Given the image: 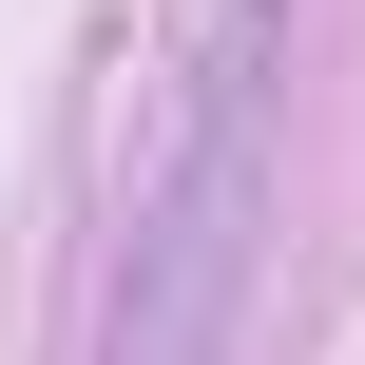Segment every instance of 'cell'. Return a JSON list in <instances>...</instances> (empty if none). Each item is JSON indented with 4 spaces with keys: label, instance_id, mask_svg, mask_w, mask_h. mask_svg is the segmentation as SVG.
I'll return each mask as SVG.
<instances>
[{
    "label": "cell",
    "instance_id": "6da1fadb",
    "mask_svg": "<svg viewBox=\"0 0 365 365\" xmlns=\"http://www.w3.org/2000/svg\"><path fill=\"white\" fill-rule=\"evenodd\" d=\"M250 38H269V0H231V38H212V77H192L173 192H154L135 289H115V365H212L231 346V269H250Z\"/></svg>",
    "mask_w": 365,
    "mask_h": 365
}]
</instances>
